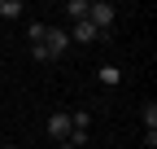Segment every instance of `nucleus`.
<instances>
[{"label": "nucleus", "mask_w": 157, "mask_h": 149, "mask_svg": "<svg viewBox=\"0 0 157 149\" xmlns=\"http://www.w3.org/2000/svg\"><path fill=\"white\" fill-rule=\"evenodd\" d=\"M57 149H74V145H70V140H61V145H57Z\"/></svg>", "instance_id": "obj_10"}, {"label": "nucleus", "mask_w": 157, "mask_h": 149, "mask_svg": "<svg viewBox=\"0 0 157 149\" xmlns=\"http://www.w3.org/2000/svg\"><path fill=\"white\" fill-rule=\"evenodd\" d=\"M66 48H70V35L61 26H44V35H39L35 48H31V57L35 62H57V57H66Z\"/></svg>", "instance_id": "obj_1"}, {"label": "nucleus", "mask_w": 157, "mask_h": 149, "mask_svg": "<svg viewBox=\"0 0 157 149\" xmlns=\"http://www.w3.org/2000/svg\"><path fill=\"white\" fill-rule=\"evenodd\" d=\"M87 22L109 40V35H113V22H118V13H113V5H105V0H92V5H87Z\"/></svg>", "instance_id": "obj_2"}, {"label": "nucleus", "mask_w": 157, "mask_h": 149, "mask_svg": "<svg viewBox=\"0 0 157 149\" xmlns=\"http://www.w3.org/2000/svg\"><path fill=\"white\" fill-rule=\"evenodd\" d=\"M48 136H52L57 145H61V140L70 136V114H66V110H57V114H48Z\"/></svg>", "instance_id": "obj_4"}, {"label": "nucleus", "mask_w": 157, "mask_h": 149, "mask_svg": "<svg viewBox=\"0 0 157 149\" xmlns=\"http://www.w3.org/2000/svg\"><path fill=\"white\" fill-rule=\"evenodd\" d=\"M96 79H101V83H122V70H118V66H101V70H96Z\"/></svg>", "instance_id": "obj_7"}, {"label": "nucleus", "mask_w": 157, "mask_h": 149, "mask_svg": "<svg viewBox=\"0 0 157 149\" xmlns=\"http://www.w3.org/2000/svg\"><path fill=\"white\" fill-rule=\"evenodd\" d=\"M44 26H48V22H31V26H26V35H31V44L39 40V35H44Z\"/></svg>", "instance_id": "obj_9"}, {"label": "nucleus", "mask_w": 157, "mask_h": 149, "mask_svg": "<svg viewBox=\"0 0 157 149\" xmlns=\"http://www.w3.org/2000/svg\"><path fill=\"white\" fill-rule=\"evenodd\" d=\"M87 5H92V0H70V5H66V13L78 22V18H87Z\"/></svg>", "instance_id": "obj_8"}, {"label": "nucleus", "mask_w": 157, "mask_h": 149, "mask_svg": "<svg viewBox=\"0 0 157 149\" xmlns=\"http://www.w3.org/2000/svg\"><path fill=\"white\" fill-rule=\"evenodd\" d=\"M5 149H17V145H5Z\"/></svg>", "instance_id": "obj_11"}, {"label": "nucleus", "mask_w": 157, "mask_h": 149, "mask_svg": "<svg viewBox=\"0 0 157 149\" xmlns=\"http://www.w3.org/2000/svg\"><path fill=\"white\" fill-rule=\"evenodd\" d=\"M22 13H26L22 0H0V18H5V22H13V18H22Z\"/></svg>", "instance_id": "obj_5"}, {"label": "nucleus", "mask_w": 157, "mask_h": 149, "mask_svg": "<svg viewBox=\"0 0 157 149\" xmlns=\"http://www.w3.org/2000/svg\"><path fill=\"white\" fill-rule=\"evenodd\" d=\"M140 119H144V132H157V101H144Z\"/></svg>", "instance_id": "obj_6"}, {"label": "nucleus", "mask_w": 157, "mask_h": 149, "mask_svg": "<svg viewBox=\"0 0 157 149\" xmlns=\"http://www.w3.org/2000/svg\"><path fill=\"white\" fill-rule=\"evenodd\" d=\"M66 35H70V44H101V40H105V35L96 31V26L87 22V18H78V22H74Z\"/></svg>", "instance_id": "obj_3"}]
</instances>
